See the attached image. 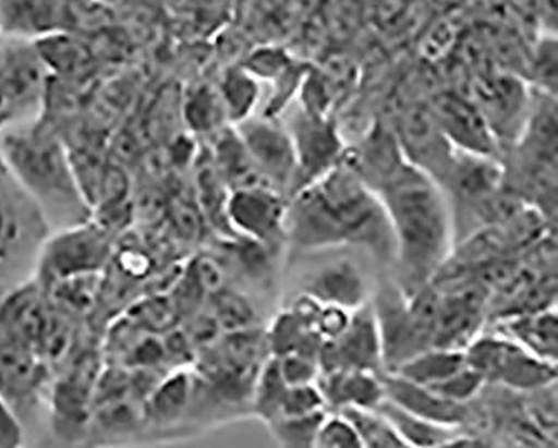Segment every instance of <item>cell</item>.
<instances>
[{
    "mask_svg": "<svg viewBox=\"0 0 558 448\" xmlns=\"http://www.w3.org/2000/svg\"><path fill=\"white\" fill-rule=\"evenodd\" d=\"M314 447L319 448H360L363 447L354 425L341 412H326L319 431H317Z\"/></svg>",
    "mask_w": 558,
    "mask_h": 448,
    "instance_id": "36",
    "label": "cell"
},
{
    "mask_svg": "<svg viewBox=\"0 0 558 448\" xmlns=\"http://www.w3.org/2000/svg\"><path fill=\"white\" fill-rule=\"evenodd\" d=\"M324 410H327L326 403H324L323 395H320L316 383L295 385V387L287 385L279 416L311 415V413L324 412Z\"/></svg>",
    "mask_w": 558,
    "mask_h": 448,
    "instance_id": "38",
    "label": "cell"
},
{
    "mask_svg": "<svg viewBox=\"0 0 558 448\" xmlns=\"http://www.w3.org/2000/svg\"><path fill=\"white\" fill-rule=\"evenodd\" d=\"M473 102L492 128L498 145H513L522 132L530 105V89L511 74H482L473 83Z\"/></svg>",
    "mask_w": 558,
    "mask_h": 448,
    "instance_id": "13",
    "label": "cell"
},
{
    "mask_svg": "<svg viewBox=\"0 0 558 448\" xmlns=\"http://www.w3.org/2000/svg\"><path fill=\"white\" fill-rule=\"evenodd\" d=\"M54 370L27 344L0 336V395L26 426L48 403Z\"/></svg>",
    "mask_w": 558,
    "mask_h": 448,
    "instance_id": "8",
    "label": "cell"
},
{
    "mask_svg": "<svg viewBox=\"0 0 558 448\" xmlns=\"http://www.w3.org/2000/svg\"><path fill=\"white\" fill-rule=\"evenodd\" d=\"M286 233L307 251L354 244L377 255L391 249L396 252L381 198L344 160L292 197L287 205Z\"/></svg>",
    "mask_w": 558,
    "mask_h": 448,
    "instance_id": "1",
    "label": "cell"
},
{
    "mask_svg": "<svg viewBox=\"0 0 558 448\" xmlns=\"http://www.w3.org/2000/svg\"><path fill=\"white\" fill-rule=\"evenodd\" d=\"M255 167L279 194L294 192L298 177L294 142L277 118L251 117L233 124Z\"/></svg>",
    "mask_w": 558,
    "mask_h": 448,
    "instance_id": "9",
    "label": "cell"
},
{
    "mask_svg": "<svg viewBox=\"0 0 558 448\" xmlns=\"http://www.w3.org/2000/svg\"><path fill=\"white\" fill-rule=\"evenodd\" d=\"M286 390L287 383L280 375L277 358L270 354L258 370L254 388H252V410L262 422L269 423L270 420L279 416Z\"/></svg>",
    "mask_w": 558,
    "mask_h": 448,
    "instance_id": "31",
    "label": "cell"
},
{
    "mask_svg": "<svg viewBox=\"0 0 558 448\" xmlns=\"http://www.w3.org/2000/svg\"><path fill=\"white\" fill-rule=\"evenodd\" d=\"M294 59L287 55V51L280 48H260L257 51L252 52L242 66L254 74L258 81H269L272 83L274 80L286 73L292 64Z\"/></svg>",
    "mask_w": 558,
    "mask_h": 448,
    "instance_id": "39",
    "label": "cell"
},
{
    "mask_svg": "<svg viewBox=\"0 0 558 448\" xmlns=\"http://www.w3.org/2000/svg\"><path fill=\"white\" fill-rule=\"evenodd\" d=\"M221 102L226 108L227 120L230 124L242 123L254 117L258 99H260V81L248 73L243 66H232L221 74L217 84Z\"/></svg>",
    "mask_w": 558,
    "mask_h": 448,
    "instance_id": "29",
    "label": "cell"
},
{
    "mask_svg": "<svg viewBox=\"0 0 558 448\" xmlns=\"http://www.w3.org/2000/svg\"><path fill=\"white\" fill-rule=\"evenodd\" d=\"M0 157L49 230L86 222L95 216L70 148L54 128L37 118L0 128Z\"/></svg>",
    "mask_w": 558,
    "mask_h": 448,
    "instance_id": "2",
    "label": "cell"
},
{
    "mask_svg": "<svg viewBox=\"0 0 558 448\" xmlns=\"http://www.w3.org/2000/svg\"><path fill=\"white\" fill-rule=\"evenodd\" d=\"M374 409L379 410L388 419L396 434L401 437L407 447L453 445L454 440L460 437V431H458L460 426L439 425V423L421 419L388 398H383Z\"/></svg>",
    "mask_w": 558,
    "mask_h": 448,
    "instance_id": "26",
    "label": "cell"
},
{
    "mask_svg": "<svg viewBox=\"0 0 558 448\" xmlns=\"http://www.w3.org/2000/svg\"><path fill=\"white\" fill-rule=\"evenodd\" d=\"M395 135L404 160L428 173L441 185L457 148L441 132L429 106L407 108L396 121Z\"/></svg>",
    "mask_w": 558,
    "mask_h": 448,
    "instance_id": "12",
    "label": "cell"
},
{
    "mask_svg": "<svg viewBox=\"0 0 558 448\" xmlns=\"http://www.w3.org/2000/svg\"><path fill=\"white\" fill-rule=\"evenodd\" d=\"M317 361L320 372L363 370L377 375L385 372L381 335L373 304L364 303L352 311L344 331L338 338L324 341Z\"/></svg>",
    "mask_w": 558,
    "mask_h": 448,
    "instance_id": "11",
    "label": "cell"
},
{
    "mask_svg": "<svg viewBox=\"0 0 558 448\" xmlns=\"http://www.w3.org/2000/svg\"><path fill=\"white\" fill-rule=\"evenodd\" d=\"M530 83L533 89L557 96V36L544 34L530 59Z\"/></svg>",
    "mask_w": 558,
    "mask_h": 448,
    "instance_id": "35",
    "label": "cell"
},
{
    "mask_svg": "<svg viewBox=\"0 0 558 448\" xmlns=\"http://www.w3.org/2000/svg\"><path fill=\"white\" fill-rule=\"evenodd\" d=\"M464 356L466 365L476 370L486 383H498L526 395L554 385L557 379V363L529 353L500 332L476 336L464 348Z\"/></svg>",
    "mask_w": 558,
    "mask_h": 448,
    "instance_id": "6",
    "label": "cell"
},
{
    "mask_svg": "<svg viewBox=\"0 0 558 448\" xmlns=\"http://www.w3.org/2000/svg\"><path fill=\"white\" fill-rule=\"evenodd\" d=\"M504 185V165L497 158L482 157V155L454 152L450 170L446 173L441 186H446L457 207L463 214L475 219L480 205Z\"/></svg>",
    "mask_w": 558,
    "mask_h": 448,
    "instance_id": "18",
    "label": "cell"
},
{
    "mask_svg": "<svg viewBox=\"0 0 558 448\" xmlns=\"http://www.w3.org/2000/svg\"><path fill=\"white\" fill-rule=\"evenodd\" d=\"M49 74L70 77L81 76L89 70L92 56L86 46L68 31L33 40Z\"/></svg>",
    "mask_w": 558,
    "mask_h": 448,
    "instance_id": "28",
    "label": "cell"
},
{
    "mask_svg": "<svg viewBox=\"0 0 558 448\" xmlns=\"http://www.w3.org/2000/svg\"><path fill=\"white\" fill-rule=\"evenodd\" d=\"M485 378L472 366L466 365L450 378L428 388L453 403L470 404V401L485 388Z\"/></svg>",
    "mask_w": 558,
    "mask_h": 448,
    "instance_id": "37",
    "label": "cell"
},
{
    "mask_svg": "<svg viewBox=\"0 0 558 448\" xmlns=\"http://www.w3.org/2000/svg\"><path fill=\"white\" fill-rule=\"evenodd\" d=\"M376 194L385 205L395 235L396 254L414 291L432 281L450 254V210L441 185L428 173L404 161Z\"/></svg>",
    "mask_w": 558,
    "mask_h": 448,
    "instance_id": "3",
    "label": "cell"
},
{
    "mask_svg": "<svg viewBox=\"0 0 558 448\" xmlns=\"http://www.w3.org/2000/svg\"><path fill=\"white\" fill-rule=\"evenodd\" d=\"M324 412L311 413L301 416H277L267 423L270 434L276 438L277 444L289 448L314 447L317 431L323 422Z\"/></svg>",
    "mask_w": 558,
    "mask_h": 448,
    "instance_id": "33",
    "label": "cell"
},
{
    "mask_svg": "<svg viewBox=\"0 0 558 448\" xmlns=\"http://www.w3.org/2000/svg\"><path fill=\"white\" fill-rule=\"evenodd\" d=\"M0 173H8V170H5L4 161H2V157H0Z\"/></svg>",
    "mask_w": 558,
    "mask_h": 448,
    "instance_id": "44",
    "label": "cell"
},
{
    "mask_svg": "<svg viewBox=\"0 0 558 448\" xmlns=\"http://www.w3.org/2000/svg\"><path fill=\"white\" fill-rule=\"evenodd\" d=\"M305 294L312 295L323 304H333L354 311L367 303L366 279L354 264L341 261L324 267L308 279Z\"/></svg>",
    "mask_w": 558,
    "mask_h": 448,
    "instance_id": "24",
    "label": "cell"
},
{
    "mask_svg": "<svg viewBox=\"0 0 558 448\" xmlns=\"http://www.w3.org/2000/svg\"><path fill=\"white\" fill-rule=\"evenodd\" d=\"M5 39L37 40L68 31V0H0Z\"/></svg>",
    "mask_w": 558,
    "mask_h": 448,
    "instance_id": "19",
    "label": "cell"
},
{
    "mask_svg": "<svg viewBox=\"0 0 558 448\" xmlns=\"http://www.w3.org/2000/svg\"><path fill=\"white\" fill-rule=\"evenodd\" d=\"M49 71L33 40L5 39L0 48L4 108L0 128L36 120L48 95Z\"/></svg>",
    "mask_w": 558,
    "mask_h": 448,
    "instance_id": "7",
    "label": "cell"
},
{
    "mask_svg": "<svg viewBox=\"0 0 558 448\" xmlns=\"http://www.w3.org/2000/svg\"><path fill=\"white\" fill-rule=\"evenodd\" d=\"M54 306L36 277L15 284L0 299V336L15 339L37 353L48 331Z\"/></svg>",
    "mask_w": 558,
    "mask_h": 448,
    "instance_id": "17",
    "label": "cell"
},
{
    "mask_svg": "<svg viewBox=\"0 0 558 448\" xmlns=\"http://www.w3.org/2000/svg\"><path fill=\"white\" fill-rule=\"evenodd\" d=\"M2 108H4V96H2V83H0V113H2Z\"/></svg>",
    "mask_w": 558,
    "mask_h": 448,
    "instance_id": "43",
    "label": "cell"
},
{
    "mask_svg": "<svg viewBox=\"0 0 558 448\" xmlns=\"http://www.w3.org/2000/svg\"><path fill=\"white\" fill-rule=\"evenodd\" d=\"M341 412L349 422L354 425L355 432L360 435L363 447L367 448H398L407 447L401 440L391 423L376 409H349L336 410Z\"/></svg>",
    "mask_w": 558,
    "mask_h": 448,
    "instance_id": "32",
    "label": "cell"
},
{
    "mask_svg": "<svg viewBox=\"0 0 558 448\" xmlns=\"http://www.w3.org/2000/svg\"><path fill=\"white\" fill-rule=\"evenodd\" d=\"M466 366L464 350L454 348L432 347L428 350L420 351L410 360L404 361L395 372L410 382L423 385V387H435L438 383L450 378L454 373Z\"/></svg>",
    "mask_w": 558,
    "mask_h": 448,
    "instance_id": "27",
    "label": "cell"
},
{
    "mask_svg": "<svg viewBox=\"0 0 558 448\" xmlns=\"http://www.w3.org/2000/svg\"><path fill=\"white\" fill-rule=\"evenodd\" d=\"M211 314L221 331L233 332L252 328L255 322V313L247 299L233 291H220L211 294Z\"/></svg>",
    "mask_w": 558,
    "mask_h": 448,
    "instance_id": "34",
    "label": "cell"
},
{
    "mask_svg": "<svg viewBox=\"0 0 558 448\" xmlns=\"http://www.w3.org/2000/svg\"><path fill=\"white\" fill-rule=\"evenodd\" d=\"M497 326L495 332L507 336L513 343L542 360L557 363L558 325L555 307L498 317Z\"/></svg>",
    "mask_w": 558,
    "mask_h": 448,
    "instance_id": "23",
    "label": "cell"
},
{
    "mask_svg": "<svg viewBox=\"0 0 558 448\" xmlns=\"http://www.w3.org/2000/svg\"><path fill=\"white\" fill-rule=\"evenodd\" d=\"M351 313L352 311L344 310V307L341 306L323 304V306H320L319 314H317L314 329H316L317 335H319L324 341L338 338V336L344 331L345 326L349 325Z\"/></svg>",
    "mask_w": 558,
    "mask_h": 448,
    "instance_id": "41",
    "label": "cell"
},
{
    "mask_svg": "<svg viewBox=\"0 0 558 448\" xmlns=\"http://www.w3.org/2000/svg\"><path fill=\"white\" fill-rule=\"evenodd\" d=\"M49 229L9 173H0V276L29 252L37 254Z\"/></svg>",
    "mask_w": 558,
    "mask_h": 448,
    "instance_id": "10",
    "label": "cell"
},
{
    "mask_svg": "<svg viewBox=\"0 0 558 448\" xmlns=\"http://www.w3.org/2000/svg\"><path fill=\"white\" fill-rule=\"evenodd\" d=\"M379 375L363 370H332L320 372L316 385L326 409H374L385 398Z\"/></svg>",
    "mask_w": 558,
    "mask_h": 448,
    "instance_id": "22",
    "label": "cell"
},
{
    "mask_svg": "<svg viewBox=\"0 0 558 448\" xmlns=\"http://www.w3.org/2000/svg\"><path fill=\"white\" fill-rule=\"evenodd\" d=\"M287 205L282 194L267 186L233 190L227 202V222L243 239L277 247L286 239Z\"/></svg>",
    "mask_w": 558,
    "mask_h": 448,
    "instance_id": "15",
    "label": "cell"
},
{
    "mask_svg": "<svg viewBox=\"0 0 558 448\" xmlns=\"http://www.w3.org/2000/svg\"><path fill=\"white\" fill-rule=\"evenodd\" d=\"M195 376L189 368H177L161 376L143 403V432H167L180 425L193 403Z\"/></svg>",
    "mask_w": 558,
    "mask_h": 448,
    "instance_id": "20",
    "label": "cell"
},
{
    "mask_svg": "<svg viewBox=\"0 0 558 448\" xmlns=\"http://www.w3.org/2000/svg\"><path fill=\"white\" fill-rule=\"evenodd\" d=\"M101 354L96 348L80 347L56 366L49 390L52 434L65 441L86 438L96 385L101 375Z\"/></svg>",
    "mask_w": 558,
    "mask_h": 448,
    "instance_id": "5",
    "label": "cell"
},
{
    "mask_svg": "<svg viewBox=\"0 0 558 448\" xmlns=\"http://www.w3.org/2000/svg\"><path fill=\"white\" fill-rule=\"evenodd\" d=\"M276 358L277 363H279L280 375H282L283 382H286L289 387L316 383L317 376H319L320 373L317 358L299 353V351L280 354V356Z\"/></svg>",
    "mask_w": 558,
    "mask_h": 448,
    "instance_id": "40",
    "label": "cell"
},
{
    "mask_svg": "<svg viewBox=\"0 0 558 448\" xmlns=\"http://www.w3.org/2000/svg\"><path fill=\"white\" fill-rule=\"evenodd\" d=\"M4 33H2V27H0V48H2V45H4Z\"/></svg>",
    "mask_w": 558,
    "mask_h": 448,
    "instance_id": "45",
    "label": "cell"
},
{
    "mask_svg": "<svg viewBox=\"0 0 558 448\" xmlns=\"http://www.w3.org/2000/svg\"><path fill=\"white\" fill-rule=\"evenodd\" d=\"M429 110L454 148L489 158L500 154L492 128L472 99L457 93H441L433 99Z\"/></svg>",
    "mask_w": 558,
    "mask_h": 448,
    "instance_id": "16",
    "label": "cell"
},
{
    "mask_svg": "<svg viewBox=\"0 0 558 448\" xmlns=\"http://www.w3.org/2000/svg\"><path fill=\"white\" fill-rule=\"evenodd\" d=\"M214 138L211 158L230 192L257 186L272 189L258 172L233 124L221 128L220 132L215 133Z\"/></svg>",
    "mask_w": 558,
    "mask_h": 448,
    "instance_id": "25",
    "label": "cell"
},
{
    "mask_svg": "<svg viewBox=\"0 0 558 448\" xmlns=\"http://www.w3.org/2000/svg\"><path fill=\"white\" fill-rule=\"evenodd\" d=\"M26 426L22 425L14 410L0 395V448H15L24 445Z\"/></svg>",
    "mask_w": 558,
    "mask_h": 448,
    "instance_id": "42",
    "label": "cell"
},
{
    "mask_svg": "<svg viewBox=\"0 0 558 448\" xmlns=\"http://www.w3.org/2000/svg\"><path fill=\"white\" fill-rule=\"evenodd\" d=\"M182 117L189 130L205 136H214L229 123L220 93L211 84H198L186 93L182 101Z\"/></svg>",
    "mask_w": 558,
    "mask_h": 448,
    "instance_id": "30",
    "label": "cell"
},
{
    "mask_svg": "<svg viewBox=\"0 0 558 448\" xmlns=\"http://www.w3.org/2000/svg\"><path fill=\"white\" fill-rule=\"evenodd\" d=\"M113 232L95 217L49 230L34 257V274L43 288L70 277L101 274L113 261Z\"/></svg>",
    "mask_w": 558,
    "mask_h": 448,
    "instance_id": "4",
    "label": "cell"
},
{
    "mask_svg": "<svg viewBox=\"0 0 558 448\" xmlns=\"http://www.w3.org/2000/svg\"><path fill=\"white\" fill-rule=\"evenodd\" d=\"M290 136L294 142L295 160H298V177H295L294 197L299 190L326 175L336 165L344 158V143L339 136L338 126L326 117L308 114L299 111L292 126Z\"/></svg>",
    "mask_w": 558,
    "mask_h": 448,
    "instance_id": "14",
    "label": "cell"
},
{
    "mask_svg": "<svg viewBox=\"0 0 558 448\" xmlns=\"http://www.w3.org/2000/svg\"><path fill=\"white\" fill-rule=\"evenodd\" d=\"M379 378L385 398L395 401L408 412L439 425L461 426L466 422L470 404L453 403L439 397L432 388L417 385L396 373L383 372Z\"/></svg>",
    "mask_w": 558,
    "mask_h": 448,
    "instance_id": "21",
    "label": "cell"
}]
</instances>
